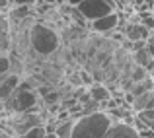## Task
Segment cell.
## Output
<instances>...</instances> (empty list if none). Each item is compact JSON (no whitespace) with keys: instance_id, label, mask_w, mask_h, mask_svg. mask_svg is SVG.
I'll list each match as a JSON object with an SVG mask.
<instances>
[{"instance_id":"obj_10","label":"cell","mask_w":154,"mask_h":138,"mask_svg":"<svg viewBox=\"0 0 154 138\" xmlns=\"http://www.w3.org/2000/svg\"><path fill=\"white\" fill-rule=\"evenodd\" d=\"M10 20L6 12H0V51H10Z\"/></svg>"},{"instance_id":"obj_24","label":"cell","mask_w":154,"mask_h":138,"mask_svg":"<svg viewBox=\"0 0 154 138\" xmlns=\"http://www.w3.org/2000/svg\"><path fill=\"white\" fill-rule=\"evenodd\" d=\"M45 138H57V136L53 134V132H47V136H45Z\"/></svg>"},{"instance_id":"obj_20","label":"cell","mask_w":154,"mask_h":138,"mask_svg":"<svg viewBox=\"0 0 154 138\" xmlns=\"http://www.w3.org/2000/svg\"><path fill=\"white\" fill-rule=\"evenodd\" d=\"M0 138H14V136H12V132L8 130L6 127H2V124H0Z\"/></svg>"},{"instance_id":"obj_5","label":"cell","mask_w":154,"mask_h":138,"mask_svg":"<svg viewBox=\"0 0 154 138\" xmlns=\"http://www.w3.org/2000/svg\"><path fill=\"white\" fill-rule=\"evenodd\" d=\"M76 8L82 14V18L90 23L94 20L103 18V16L115 12L117 10V0H82Z\"/></svg>"},{"instance_id":"obj_23","label":"cell","mask_w":154,"mask_h":138,"mask_svg":"<svg viewBox=\"0 0 154 138\" xmlns=\"http://www.w3.org/2000/svg\"><path fill=\"white\" fill-rule=\"evenodd\" d=\"M2 115H4V101L0 99V117H2Z\"/></svg>"},{"instance_id":"obj_13","label":"cell","mask_w":154,"mask_h":138,"mask_svg":"<svg viewBox=\"0 0 154 138\" xmlns=\"http://www.w3.org/2000/svg\"><path fill=\"white\" fill-rule=\"evenodd\" d=\"M72 124H74V119H64V121H57V127L53 130V134L57 138H70L72 134Z\"/></svg>"},{"instance_id":"obj_12","label":"cell","mask_w":154,"mask_h":138,"mask_svg":"<svg viewBox=\"0 0 154 138\" xmlns=\"http://www.w3.org/2000/svg\"><path fill=\"white\" fill-rule=\"evenodd\" d=\"M88 95H90V99L98 101V103H105V101L111 97V93L109 90L103 86V84H90V88H88Z\"/></svg>"},{"instance_id":"obj_16","label":"cell","mask_w":154,"mask_h":138,"mask_svg":"<svg viewBox=\"0 0 154 138\" xmlns=\"http://www.w3.org/2000/svg\"><path fill=\"white\" fill-rule=\"evenodd\" d=\"M8 72H10V52H4L0 55V76Z\"/></svg>"},{"instance_id":"obj_4","label":"cell","mask_w":154,"mask_h":138,"mask_svg":"<svg viewBox=\"0 0 154 138\" xmlns=\"http://www.w3.org/2000/svg\"><path fill=\"white\" fill-rule=\"evenodd\" d=\"M41 124H45L43 117L35 109H31V111L23 113H10V119H6V124H2V127H6L12 132V136H18L35 127H41Z\"/></svg>"},{"instance_id":"obj_3","label":"cell","mask_w":154,"mask_h":138,"mask_svg":"<svg viewBox=\"0 0 154 138\" xmlns=\"http://www.w3.org/2000/svg\"><path fill=\"white\" fill-rule=\"evenodd\" d=\"M37 105V93L27 82H20V86L14 90L8 99H4V113H23L31 111Z\"/></svg>"},{"instance_id":"obj_21","label":"cell","mask_w":154,"mask_h":138,"mask_svg":"<svg viewBox=\"0 0 154 138\" xmlns=\"http://www.w3.org/2000/svg\"><path fill=\"white\" fill-rule=\"evenodd\" d=\"M59 0H35V4H49V6H53V4H57Z\"/></svg>"},{"instance_id":"obj_19","label":"cell","mask_w":154,"mask_h":138,"mask_svg":"<svg viewBox=\"0 0 154 138\" xmlns=\"http://www.w3.org/2000/svg\"><path fill=\"white\" fill-rule=\"evenodd\" d=\"M12 8V0H0V12H8Z\"/></svg>"},{"instance_id":"obj_22","label":"cell","mask_w":154,"mask_h":138,"mask_svg":"<svg viewBox=\"0 0 154 138\" xmlns=\"http://www.w3.org/2000/svg\"><path fill=\"white\" fill-rule=\"evenodd\" d=\"M64 2H66L68 6H74V8H76V6H78L80 2H82V0H64Z\"/></svg>"},{"instance_id":"obj_17","label":"cell","mask_w":154,"mask_h":138,"mask_svg":"<svg viewBox=\"0 0 154 138\" xmlns=\"http://www.w3.org/2000/svg\"><path fill=\"white\" fill-rule=\"evenodd\" d=\"M137 132H139V138H154V130L148 128V127L140 128V130H137Z\"/></svg>"},{"instance_id":"obj_15","label":"cell","mask_w":154,"mask_h":138,"mask_svg":"<svg viewBox=\"0 0 154 138\" xmlns=\"http://www.w3.org/2000/svg\"><path fill=\"white\" fill-rule=\"evenodd\" d=\"M144 78H148V70L144 66H140V64H135L133 66V72H131V82H143Z\"/></svg>"},{"instance_id":"obj_7","label":"cell","mask_w":154,"mask_h":138,"mask_svg":"<svg viewBox=\"0 0 154 138\" xmlns=\"http://www.w3.org/2000/svg\"><path fill=\"white\" fill-rule=\"evenodd\" d=\"M102 138H139V132L133 124L125 123V121H113L109 130Z\"/></svg>"},{"instance_id":"obj_18","label":"cell","mask_w":154,"mask_h":138,"mask_svg":"<svg viewBox=\"0 0 154 138\" xmlns=\"http://www.w3.org/2000/svg\"><path fill=\"white\" fill-rule=\"evenodd\" d=\"M12 6H35V0H12Z\"/></svg>"},{"instance_id":"obj_14","label":"cell","mask_w":154,"mask_h":138,"mask_svg":"<svg viewBox=\"0 0 154 138\" xmlns=\"http://www.w3.org/2000/svg\"><path fill=\"white\" fill-rule=\"evenodd\" d=\"M45 136H47L45 124H41V127H35V128H31V130L23 132V134H18L14 138H45Z\"/></svg>"},{"instance_id":"obj_9","label":"cell","mask_w":154,"mask_h":138,"mask_svg":"<svg viewBox=\"0 0 154 138\" xmlns=\"http://www.w3.org/2000/svg\"><path fill=\"white\" fill-rule=\"evenodd\" d=\"M125 37H127L131 43H135V41H146V39L150 37V31H148V27H144L140 22L129 23V26L125 27Z\"/></svg>"},{"instance_id":"obj_1","label":"cell","mask_w":154,"mask_h":138,"mask_svg":"<svg viewBox=\"0 0 154 138\" xmlns=\"http://www.w3.org/2000/svg\"><path fill=\"white\" fill-rule=\"evenodd\" d=\"M111 124H113V119L103 109L94 113H86V115H78L74 119V124H72L70 138H102L109 130Z\"/></svg>"},{"instance_id":"obj_11","label":"cell","mask_w":154,"mask_h":138,"mask_svg":"<svg viewBox=\"0 0 154 138\" xmlns=\"http://www.w3.org/2000/svg\"><path fill=\"white\" fill-rule=\"evenodd\" d=\"M35 12H33V6H12L10 10L6 12L10 23H18V22H23V20L31 18Z\"/></svg>"},{"instance_id":"obj_2","label":"cell","mask_w":154,"mask_h":138,"mask_svg":"<svg viewBox=\"0 0 154 138\" xmlns=\"http://www.w3.org/2000/svg\"><path fill=\"white\" fill-rule=\"evenodd\" d=\"M29 47L37 55L49 56L59 51L60 47V37L55 29L45 22H33L29 26Z\"/></svg>"},{"instance_id":"obj_25","label":"cell","mask_w":154,"mask_h":138,"mask_svg":"<svg viewBox=\"0 0 154 138\" xmlns=\"http://www.w3.org/2000/svg\"><path fill=\"white\" fill-rule=\"evenodd\" d=\"M152 8H154V6H152Z\"/></svg>"},{"instance_id":"obj_6","label":"cell","mask_w":154,"mask_h":138,"mask_svg":"<svg viewBox=\"0 0 154 138\" xmlns=\"http://www.w3.org/2000/svg\"><path fill=\"white\" fill-rule=\"evenodd\" d=\"M90 27L100 35H111L113 31L119 27V14H117V12H111V14L103 16V18L94 20V22H90Z\"/></svg>"},{"instance_id":"obj_8","label":"cell","mask_w":154,"mask_h":138,"mask_svg":"<svg viewBox=\"0 0 154 138\" xmlns=\"http://www.w3.org/2000/svg\"><path fill=\"white\" fill-rule=\"evenodd\" d=\"M20 82H22V76L12 74V72L0 76V99H2V101L8 99V97L14 93L16 88L20 86Z\"/></svg>"}]
</instances>
